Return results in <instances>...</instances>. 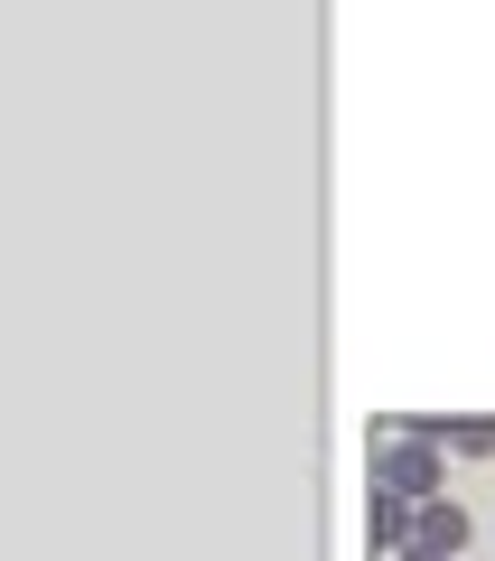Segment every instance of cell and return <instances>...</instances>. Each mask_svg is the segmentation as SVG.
<instances>
[{"label":"cell","instance_id":"obj_3","mask_svg":"<svg viewBox=\"0 0 495 561\" xmlns=\"http://www.w3.org/2000/svg\"><path fill=\"white\" fill-rule=\"evenodd\" d=\"M412 431H421V440H439L449 459H495V421H439V412H421Z\"/></svg>","mask_w":495,"mask_h":561},{"label":"cell","instance_id":"obj_4","mask_svg":"<svg viewBox=\"0 0 495 561\" xmlns=\"http://www.w3.org/2000/svg\"><path fill=\"white\" fill-rule=\"evenodd\" d=\"M412 542H421V552H449V561H458V552H468V515H458L449 496L421 505V534H412Z\"/></svg>","mask_w":495,"mask_h":561},{"label":"cell","instance_id":"obj_5","mask_svg":"<svg viewBox=\"0 0 495 561\" xmlns=\"http://www.w3.org/2000/svg\"><path fill=\"white\" fill-rule=\"evenodd\" d=\"M393 561H449V552H421V542H412V552H393Z\"/></svg>","mask_w":495,"mask_h":561},{"label":"cell","instance_id":"obj_1","mask_svg":"<svg viewBox=\"0 0 495 561\" xmlns=\"http://www.w3.org/2000/svg\"><path fill=\"white\" fill-rule=\"evenodd\" d=\"M375 486H383V496H412V505H439V486H449V449L421 440L412 421H383V431H375Z\"/></svg>","mask_w":495,"mask_h":561},{"label":"cell","instance_id":"obj_2","mask_svg":"<svg viewBox=\"0 0 495 561\" xmlns=\"http://www.w3.org/2000/svg\"><path fill=\"white\" fill-rule=\"evenodd\" d=\"M365 534H375V552H412L421 505H412V496H383V486H375V505H365Z\"/></svg>","mask_w":495,"mask_h":561}]
</instances>
